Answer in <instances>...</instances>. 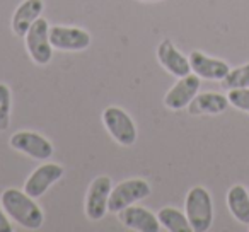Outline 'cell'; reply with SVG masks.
Wrapping results in <instances>:
<instances>
[{
    "label": "cell",
    "mask_w": 249,
    "mask_h": 232,
    "mask_svg": "<svg viewBox=\"0 0 249 232\" xmlns=\"http://www.w3.org/2000/svg\"><path fill=\"white\" fill-rule=\"evenodd\" d=\"M248 191H249V190H248Z\"/></svg>",
    "instance_id": "cell-23"
},
{
    "label": "cell",
    "mask_w": 249,
    "mask_h": 232,
    "mask_svg": "<svg viewBox=\"0 0 249 232\" xmlns=\"http://www.w3.org/2000/svg\"><path fill=\"white\" fill-rule=\"evenodd\" d=\"M142 2H157V0H142Z\"/></svg>",
    "instance_id": "cell-22"
},
{
    "label": "cell",
    "mask_w": 249,
    "mask_h": 232,
    "mask_svg": "<svg viewBox=\"0 0 249 232\" xmlns=\"http://www.w3.org/2000/svg\"><path fill=\"white\" fill-rule=\"evenodd\" d=\"M11 89L5 84H0V132H5L9 128V123H11Z\"/></svg>",
    "instance_id": "cell-19"
},
{
    "label": "cell",
    "mask_w": 249,
    "mask_h": 232,
    "mask_svg": "<svg viewBox=\"0 0 249 232\" xmlns=\"http://www.w3.org/2000/svg\"><path fill=\"white\" fill-rule=\"evenodd\" d=\"M150 195V186L143 179H126L111 190L107 200V212L118 214L123 208L130 207L135 201H140Z\"/></svg>",
    "instance_id": "cell-4"
},
{
    "label": "cell",
    "mask_w": 249,
    "mask_h": 232,
    "mask_svg": "<svg viewBox=\"0 0 249 232\" xmlns=\"http://www.w3.org/2000/svg\"><path fill=\"white\" fill-rule=\"evenodd\" d=\"M184 210L193 232H207L212 227L213 203H212L210 193L203 186H195L188 191Z\"/></svg>",
    "instance_id": "cell-2"
},
{
    "label": "cell",
    "mask_w": 249,
    "mask_h": 232,
    "mask_svg": "<svg viewBox=\"0 0 249 232\" xmlns=\"http://www.w3.org/2000/svg\"><path fill=\"white\" fill-rule=\"evenodd\" d=\"M43 7V0H24L12 16V29L16 35L24 38L36 19L41 18Z\"/></svg>",
    "instance_id": "cell-14"
},
{
    "label": "cell",
    "mask_w": 249,
    "mask_h": 232,
    "mask_svg": "<svg viewBox=\"0 0 249 232\" xmlns=\"http://www.w3.org/2000/svg\"><path fill=\"white\" fill-rule=\"evenodd\" d=\"M220 82L222 87L227 90L239 89V87H249V63L237 67V69H232Z\"/></svg>",
    "instance_id": "cell-18"
},
{
    "label": "cell",
    "mask_w": 249,
    "mask_h": 232,
    "mask_svg": "<svg viewBox=\"0 0 249 232\" xmlns=\"http://www.w3.org/2000/svg\"><path fill=\"white\" fill-rule=\"evenodd\" d=\"M103 122L107 128L109 135L116 140L120 145L130 147L137 140V128L130 114L121 107L109 106L103 111Z\"/></svg>",
    "instance_id": "cell-3"
},
{
    "label": "cell",
    "mask_w": 249,
    "mask_h": 232,
    "mask_svg": "<svg viewBox=\"0 0 249 232\" xmlns=\"http://www.w3.org/2000/svg\"><path fill=\"white\" fill-rule=\"evenodd\" d=\"M11 147L38 161H46L53 156V145L48 139L35 132H18L11 137Z\"/></svg>",
    "instance_id": "cell-6"
},
{
    "label": "cell",
    "mask_w": 249,
    "mask_h": 232,
    "mask_svg": "<svg viewBox=\"0 0 249 232\" xmlns=\"http://www.w3.org/2000/svg\"><path fill=\"white\" fill-rule=\"evenodd\" d=\"M0 205L12 220L29 231H36L45 222L41 208L36 205L35 198L29 196L26 191L7 188L0 196Z\"/></svg>",
    "instance_id": "cell-1"
},
{
    "label": "cell",
    "mask_w": 249,
    "mask_h": 232,
    "mask_svg": "<svg viewBox=\"0 0 249 232\" xmlns=\"http://www.w3.org/2000/svg\"><path fill=\"white\" fill-rule=\"evenodd\" d=\"M63 176V167L58 164H43L38 169L33 171V174L24 183V191L33 198H38L48 191L53 183Z\"/></svg>",
    "instance_id": "cell-10"
},
{
    "label": "cell",
    "mask_w": 249,
    "mask_h": 232,
    "mask_svg": "<svg viewBox=\"0 0 249 232\" xmlns=\"http://www.w3.org/2000/svg\"><path fill=\"white\" fill-rule=\"evenodd\" d=\"M157 218H159L160 225L164 229H167L169 232H193L190 222H188V217L183 212L178 210V208L173 207L162 208L157 214Z\"/></svg>",
    "instance_id": "cell-17"
},
{
    "label": "cell",
    "mask_w": 249,
    "mask_h": 232,
    "mask_svg": "<svg viewBox=\"0 0 249 232\" xmlns=\"http://www.w3.org/2000/svg\"><path fill=\"white\" fill-rule=\"evenodd\" d=\"M50 41L53 48L62 52H80L90 45V36L80 28L53 26L50 28Z\"/></svg>",
    "instance_id": "cell-9"
},
{
    "label": "cell",
    "mask_w": 249,
    "mask_h": 232,
    "mask_svg": "<svg viewBox=\"0 0 249 232\" xmlns=\"http://www.w3.org/2000/svg\"><path fill=\"white\" fill-rule=\"evenodd\" d=\"M118 220L124 225V227L132 229V231L139 232H159L160 231V222L154 214H150L147 208L142 207H130L123 208L118 212Z\"/></svg>",
    "instance_id": "cell-11"
},
{
    "label": "cell",
    "mask_w": 249,
    "mask_h": 232,
    "mask_svg": "<svg viewBox=\"0 0 249 232\" xmlns=\"http://www.w3.org/2000/svg\"><path fill=\"white\" fill-rule=\"evenodd\" d=\"M227 106V96L218 92H203L195 96V99L188 104V109L191 114H218L224 113Z\"/></svg>",
    "instance_id": "cell-15"
},
{
    "label": "cell",
    "mask_w": 249,
    "mask_h": 232,
    "mask_svg": "<svg viewBox=\"0 0 249 232\" xmlns=\"http://www.w3.org/2000/svg\"><path fill=\"white\" fill-rule=\"evenodd\" d=\"M26 48L31 55L33 62L38 65H46L50 63L53 55V46L50 41V26L46 19L38 18L35 24L29 28L28 35L24 36Z\"/></svg>",
    "instance_id": "cell-5"
},
{
    "label": "cell",
    "mask_w": 249,
    "mask_h": 232,
    "mask_svg": "<svg viewBox=\"0 0 249 232\" xmlns=\"http://www.w3.org/2000/svg\"><path fill=\"white\" fill-rule=\"evenodd\" d=\"M227 207L232 217L241 224H249V191L241 184H235L227 193Z\"/></svg>",
    "instance_id": "cell-16"
},
{
    "label": "cell",
    "mask_w": 249,
    "mask_h": 232,
    "mask_svg": "<svg viewBox=\"0 0 249 232\" xmlns=\"http://www.w3.org/2000/svg\"><path fill=\"white\" fill-rule=\"evenodd\" d=\"M188 60H190L191 70H193L200 79L222 80L231 72V67H229L224 60L212 58V56H207L201 52H191Z\"/></svg>",
    "instance_id": "cell-12"
},
{
    "label": "cell",
    "mask_w": 249,
    "mask_h": 232,
    "mask_svg": "<svg viewBox=\"0 0 249 232\" xmlns=\"http://www.w3.org/2000/svg\"><path fill=\"white\" fill-rule=\"evenodd\" d=\"M157 58H159L160 65L169 73H173L174 77H184L191 72L190 60L181 52H178L171 39H164L157 46Z\"/></svg>",
    "instance_id": "cell-13"
},
{
    "label": "cell",
    "mask_w": 249,
    "mask_h": 232,
    "mask_svg": "<svg viewBox=\"0 0 249 232\" xmlns=\"http://www.w3.org/2000/svg\"><path fill=\"white\" fill-rule=\"evenodd\" d=\"M111 195V179L99 176L90 183L86 196V215L90 220H101L107 212V200Z\"/></svg>",
    "instance_id": "cell-7"
},
{
    "label": "cell",
    "mask_w": 249,
    "mask_h": 232,
    "mask_svg": "<svg viewBox=\"0 0 249 232\" xmlns=\"http://www.w3.org/2000/svg\"><path fill=\"white\" fill-rule=\"evenodd\" d=\"M198 89H200V77L196 73H188L184 77H179V80L167 90L166 97H164V104L173 111L188 107V104L198 94Z\"/></svg>",
    "instance_id": "cell-8"
},
{
    "label": "cell",
    "mask_w": 249,
    "mask_h": 232,
    "mask_svg": "<svg viewBox=\"0 0 249 232\" xmlns=\"http://www.w3.org/2000/svg\"><path fill=\"white\" fill-rule=\"evenodd\" d=\"M229 104L241 111L249 113V87H239V89H231L227 94Z\"/></svg>",
    "instance_id": "cell-20"
},
{
    "label": "cell",
    "mask_w": 249,
    "mask_h": 232,
    "mask_svg": "<svg viewBox=\"0 0 249 232\" xmlns=\"http://www.w3.org/2000/svg\"><path fill=\"white\" fill-rule=\"evenodd\" d=\"M0 232H12V224L9 222L7 214L0 205Z\"/></svg>",
    "instance_id": "cell-21"
}]
</instances>
